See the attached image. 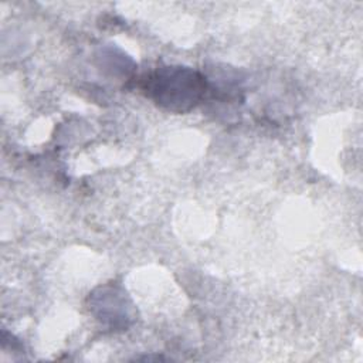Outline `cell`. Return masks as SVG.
<instances>
[{"mask_svg":"<svg viewBox=\"0 0 363 363\" xmlns=\"http://www.w3.org/2000/svg\"><path fill=\"white\" fill-rule=\"evenodd\" d=\"M150 98L164 109L186 112L194 108L206 92L204 78L184 67L157 69L146 82Z\"/></svg>","mask_w":363,"mask_h":363,"instance_id":"1","label":"cell"}]
</instances>
